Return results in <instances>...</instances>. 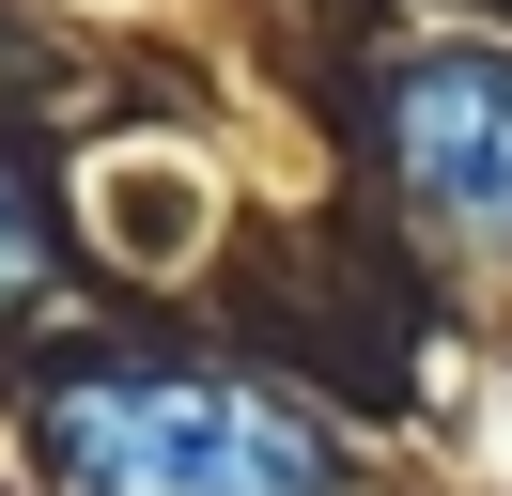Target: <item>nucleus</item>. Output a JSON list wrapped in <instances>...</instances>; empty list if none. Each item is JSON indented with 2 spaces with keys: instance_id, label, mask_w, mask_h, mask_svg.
<instances>
[{
  "instance_id": "f257e3e1",
  "label": "nucleus",
  "mask_w": 512,
  "mask_h": 496,
  "mask_svg": "<svg viewBox=\"0 0 512 496\" xmlns=\"http://www.w3.org/2000/svg\"><path fill=\"white\" fill-rule=\"evenodd\" d=\"M32 450L63 496H342L326 419H295L249 372H156V357L63 372Z\"/></svg>"
},
{
  "instance_id": "f03ea898",
  "label": "nucleus",
  "mask_w": 512,
  "mask_h": 496,
  "mask_svg": "<svg viewBox=\"0 0 512 496\" xmlns=\"http://www.w3.org/2000/svg\"><path fill=\"white\" fill-rule=\"evenodd\" d=\"M373 124H388V186L450 248H497L512 264V47H481V31L404 47L388 93H373Z\"/></svg>"
},
{
  "instance_id": "7ed1b4c3",
  "label": "nucleus",
  "mask_w": 512,
  "mask_h": 496,
  "mask_svg": "<svg viewBox=\"0 0 512 496\" xmlns=\"http://www.w3.org/2000/svg\"><path fill=\"white\" fill-rule=\"evenodd\" d=\"M63 295V217H47V186L0 155V326H32V310Z\"/></svg>"
}]
</instances>
